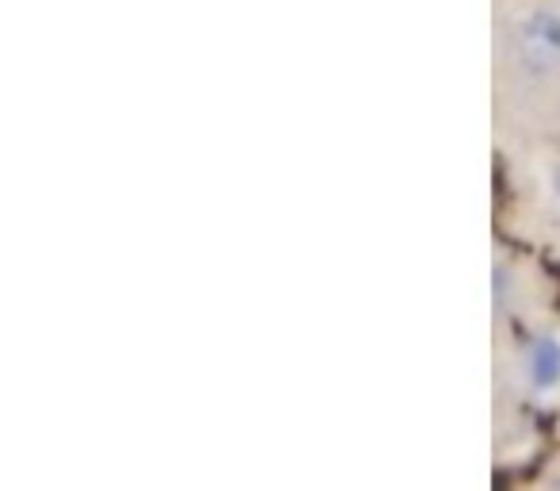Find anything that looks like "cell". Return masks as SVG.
<instances>
[{"instance_id": "1", "label": "cell", "mask_w": 560, "mask_h": 491, "mask_svg": "<svg viewBox=\"0 0 560 491\" xmlns=\"http://www.w3.org/2000/svg\"><path fill=\"white\" fill-rule=\"evenodd\" d=\"M506 62L514 78L529 85L560 78V9L557 4H534L506 32Z\"/></svg>"}, {"instance_id": "2", "label": "cell", "mask_w": 560, "mask_h": 491, "mask_svg": "<svg viewBox=\"0 0 560 491\" xmlns=\"http://www.w3.org/2000/svg\"><path fill=\"white\" fill-rule=\"evenodd\" d=\"M514 381L518 391L537 407L560 399V330H537L518 346L514 358Z\"/></svg>"}, {"instance_id": "3", "label": "cell", "mask_w": 560, "mask_h": 491, "mask_svg": "<svg viewBox=\"0 0 560 491\" xmlns=\"http://www.w3.org/2000/svg\"><path fill=\"white\" fill-rule=\"evenodd\" d=\"M514 300H518V273H514L511 261L499 258L495 266H491V304H495L499 319L514 312Z\"/></svg>"}, {"instance_id": "4", "label": "cell", "mask_w": 560, "mask_h": 491, "mask_svg": "<svg viewBox=\"0 0 560 491\" xmlns=\"http://www.w3.org/2000/svg\"><path fill=\"white\" fill-rule=\"evenodd\" d=\"M537 185H541V196L552 211L560 215V157H549L537 173Z\"/></svg>"}]
</instances>
